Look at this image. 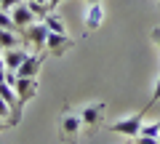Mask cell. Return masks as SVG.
I'll list each match as a JSON object with an SVG mask.
<instances>
[{
    "label": "cell",
    "mask_w": 160,
    "mask_h": 144,
    "mask_svg": "<svg viewBox=\"0 0 160 144\" xmlns=\"http://www.w3.org/2000/svg\"><path fill=\"white\" fill-rule=\"evenodd\" d=\"M80 133H83V120H80V112L64 110L59 117V139L62 144H78Z\"/></svg>",
    "instance_id": "1"
},
{
    "label": "cell",
    "mask_w": 160,
    "mask_h": 144,
    "mask_svg": "<svg viewBox=\"0 0 160 144\" xmlns=\"http://www.w3.org/2000/svg\"><path fill=\"white\" fill-rule=\"evenodd\" d=\"M86 3H88V6H93V3H102V0H86Z\"/></svg>",
    "instance_id": "22"
},
{
    "label": "cell",
    "mask_w": 160,
    "mask_h": 144,
    "mask_svg": "<svg viewBox=\"0 0 160 144\" xmlns=\"http://www.w3.org/2000/svg\"><path fill=\"white\" fill-rule=\"evenodd\" d=\"M133 144H160V142H158V139H149V136H136Z\"/></svg>",
    "instance_id": "18"
},
{
    "label": "cell",
    "mask_w": 160,
    "mask_h": 144,
    "mask_svg": "<svg viewBox=\"0 0 160 144\" xmlns=\"http://www.w3.org/2000/svg\"><path fill=\"white\" fill-rule=\"evenodd\" d=\"M24 0H0V8L3 11H11V8H16V6H22Z\"/></svg>",
    "instance_id": "17"
},
{
    "label": "cell",
    "mask_w": 160,
    "mask_h": 144,
    "mask_svg": "<svg viewBox=\"0 0 160 144\" xmlns=\"http://www.w3.org/2000/svg\"><path fill=\"white\" fill-rule=\"evenodd\" d=\"M27 56H29V51H27L24 46H16V48H8V51H3V59H6V69H13V72H16Z\"/></svg>",
    "instance_id": "9"
},
{
    "label": "cell",
    "mask_w": 160,
    "mask_h": 144,
    "mask_svg": "<svg viewBox=\"0 0 160 144\" xmlns=\"http://www.w3.org/2000/svg\"><path fill=\"white\" fill-rule=\"evenodd\" d=\"M16 46H24L16 29H0V51H8V48H16Z\"/></svg>",
    "instance_id": "11"
},
{
    "label": "cell",
    "mask_w": 160,
    "mask_h": 144,
    "mask_svg": "<svg viewBox=\"0 0 160 144\" xmlns=\"http://www.w3.org/2000/svg\"><path fill=\"white\" fill-rule=\"evenodd\" d=\"M43 22H46V27L51 29V32H67V27H64V22H62V19H59V16H56L53 11H48Z\"/></svg>",
    "instance_id": "12"
},
{
    "label": "cell",
    "mask_w": 160,
    "mask_h": 144,
    "mask_svg": "<svg viewBox=\"0 0 160 144\" xmlns=\"http://www.w3.org/2000/svg\"><path fill=\"white\" fill-rule=\"evenodd\" d=\"M11 19H13V24H16V29H27L29 24H35L38 19H35V13L27 8V3H22V6H16V8H11Z\"/></svg>",
    "instance_id": "8"
},
{
    "label": "cell",
    "mask_w": 160,
    "mask_h": 144,
    "mask_svg": "<svg viewBox=\"0 0 160 144\" xmlns=\"http://www.w3.org/2000/svg\"><path fill=\"white\" fill-rule=\"evenodd\" d=\"M158 133H160V123H144V126H142V133H139V136L158 139Z\"/></svg>",
    "instance_id": "14"
},
{
    "label": "cell",
    "mask_w": 160,
    "mask_h": 144,
    "mask_svg": "<svg viewBox=\"0 0 160 144\" xmlns=\"http://www.w3.org/2000/svg\"><path fill=\"white\" fill-rule=\"evenodd\" d=\"M3 128H6V123H3V117H0V131H3Z\"/></svg>",
    "instance_id": "23"
},
{
    "label": "cell",
    "mask_w": 160,
    "mask_h": 144,
    "mask_svg": "<svg viewBox=\"0 0 160 144\" xmlns=\"http://www.w3.org/2000/svg\"><path fill=\"white\" fill-rule=\"evenodd\" d=\"M38 88H40L38 77H22V75H19V80L13 83V91H16V96H19V102H22V107L38 96Z\"/></svg>",
    "instance_id": "4"
},
{
    "label": "cell",
    "mask_w": 160,
    "mask_h": 144,
    "mask_svg": "<svg viewBox=\"0 0 160 144\" xmlns=\"http://www.w3.org/2000/svg\"><path fill=\"white\" fill-rule=\"evenodd\" d=\"M155 102H160V77H158V83H155V91H152V96H149V102H147V110Z\"/></svg>",
    "instance_id": "16"
},
{
    "label": "cell",
    "mask_w": 160,
    "mask_h": 144,
    "mask_svg": "<svg viewBox=\"0 0 160 144\" xmlns=\"http://www.w3.org/2000/svg\"><path fill=\"white\" fill-rule=\"evenodd\" d=\"M104 110H107V104H104V102H96V104H88V107H83V110H80V120H83V126H86V128L99 126V123H102Z\"/></svg>",
    "instance_id": "6"
},
{
    "label": "cell",
    "mask_w": 160,
    "mask_h": 144,
    "mask_svg": "<svg viewBox=\"0 0 160 144\" xmlns=\"http://www.w3.org/2000/svg\"><path fill=\"white\" fill-rule=\"evenodd\" d=\"M104 22V6L102 3H93V6L86 8V29L88 32H93V29H99Z\"/></svg>",
    "instance_id": "10"
},
{
    "label": "cell",
    "mask_w": 160,
    "mask_h": 144,
    "mask_svg": "<svg viewBox=\"0 0 160 144\" xmlns=\"http://www.w3.org/2000/svg\"><path fill=\"white\" fill-rule=\"evenodd\" d=\"M38 3H46V6H48V0H38Z\"/></svg>",
    "instance_id": "24"
},
{
    "label": "cell",
    "mask_w": 160,
    "mask_h": 144,
    "mask_svg": "<svg viewBox=\"0 0 160 144\" xmlns=\"http://www.w3.org/2000/svg\"><path fill=\"white\" fill-rule=\"evenodd\" d=\"M0 117H8V126H16V117H13V110L8 107V102L0 96Z\"/></svg>",
    "instance_id": "13"
},
{
    "label": "cell",
    "mask_w": 160,
    "mask_h": 144,
    "mask_svg": "<svg viewBox=\"0 0 160 144\" xmlns=\"http://www.w3.org/2000/svg\"><path fill=\"white\" fill-rule=\"evenodd\" d=\"M0 29H16V24H13L11 13L3 11V8H0Z\"/></svg>",
    "instance_id": "15"
},
{
    "label": "cell",
    "mask_w": 160,
    "mask_h": 144,
    "mask_svg": "<svg viewBox=\"0 0 160 144\" xmlns=\"http://www.w3.org/2000/svg\"><path fill=\"white\" fill-rule=\"evenodd\" d=\"M158 142H160V133H158Z\"/></svg>",
    "instance_id": "25"
},
{
    "label": "cell",
    "mask_w": 160,
    "mask_h": 144,
    "mask_svg": "<svg viewBox=\"0 0 160 144\" xmlns=\"http://www.w3.org/2000/svg\"><path fill=\"white\" fill-rule=\"evenodd\" d=\"M48 32L51 29L46 27V22H35V24H29L27 29H22V43L24 46H32V51H43L46 48V40H48Z\"/></svg>",
    "instance_id": "3"
},
{
    "label": "cell",
    "mask_w": 160,
    "mask_h": 144,
    "mask_svg": "<svg viewBox=\"0 0 160 144\" xmlns=\"http://www.w3.org/2000/svg\"><path fill=\"white\" fill-rule=\"evenodd\" d=\"M152 43L160 48V27H155V29H152Z\"/></svg>",
    "instance_id": "19"
},
{
    "label": "cell",
    "mask_w": 160,
    "mask_h": 144,
    "mask_svg": "<svg viewBox=\"0 0 160 144\" xmlns=\"http://www.w3.org/2000/svg\"><path fill=\"white\" fill-rule=\"evenodd\" d=\"M43 59H46V51H29V56L22 62V67L16 69V75L22 77H38L40 67H43Z\"/></svg>",
    "instance_id": "5"
},
{
    "label": "cell",
    "mask_w": 160,
    "mask_h": 144,
    "mask_svg": "<svg viewBox=\"0 0 160 144\" xmlns=\"http://www.w3.org/2000/svg\"><path fill=\"white\" fill-rule=\"evenodd\" d=\"M75 43L67 37V32H48V40H46V51H51L53 56H62L67 48H72Z\"/></svg>",
    "instance_id": "7"
},
{
    "label": "cell",
    "mask_w": 160,
    "mask_h": 144,
    "mask_svg": "<svg viewBox=\"0 0 160 144\" xmlns=\"http://www.w3.org/2000/svg\"><path fill=\"white\" fill-rule=\"evenodd\" d=\"M0 72H6V59H3V53H0Z\"/></svg>",
    "instance_id": "21"
},
{
    "label": "cell",
    "mask_w": 160,
    "mask_h": 144,
    "mask_svg": "<svg viewBox=\"0 0 160 144\" xmlns=\"http://www.w3.org/2000/svg\"><path fill=\"white\" fill-rule=\"evenodd\" d=\"M62 3H64V0H48V8H51V11H56Z\"/></svg>",
    "instance_id": "20"
},
{
    "label": "cell",
    "mask_w": 160,
    "mask_h": 144,
    "mask_svg": "<svg viewBox=\"0 0 160 144\" xmlns=\"http://www.w3.org/2000/svg\"><path fill=\"white\" fill-rule=\"evenodd\" d=\"M142 126H144V112H136V115H128L123 120H115L107 126V131L112 133H120V136H128V139H136L142 133Z\"/></svg>",
    "instance_id": "2"
}]
</instances>
